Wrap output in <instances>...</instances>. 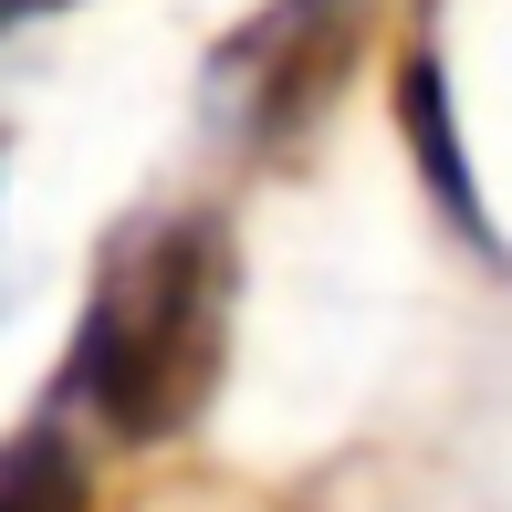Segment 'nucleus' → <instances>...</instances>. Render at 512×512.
I'll list each match as a JSON object with an SVG mask.
<instances>
[{
  "label": "nucleus",
  "mask_w": 512,
  "mask_h": 512,
  "mask_svg": "<svg viewBox=\"0 0 512 512\" xmlns=\"http://www.w3.org/2000/svg\"><path fill=\"white\" fill-rule=\"evenodd\" d=\"M220 314H230V241L220 220H178L115 272L84 314L74 387L95 398L115 439H178L220 377Z\"/></svg>",
  "instance_id": "obj_1"
},
{
  "label": "nucleus",
  "mask_w": 512,
  "mask_h": 512,
  "mask_svg": "<svg viewBox=\"0 0 512 512\" xmlns=\"http://www.w3.org/2000/svg\"><path fill=\"white\" fill-rule=\"evenodd\" d=\"M398 115H408V147H418V168H429L439 209H450V220H460V230L481 241V199H471V147H460V115H450V74H439V53H408V74H398Z\"/></svg>",
  "instance_id": "obj_2"
},
{
  "label": "nucleus",
  "mask_w": 512,
  "mask_h": 512,
  "mask_svg": "<svg viewBox=\"0 0 512 512\" xmlns=\"http://www.w3.org/2000/svg\"><path fill=\"white\" fill-rule=\"evenodd\" d=\"M0 512H84V460L63 450V429H32V439L11 450Z\"/></svg>",
  "instance_id": "obj_3"
}]
</instances>
